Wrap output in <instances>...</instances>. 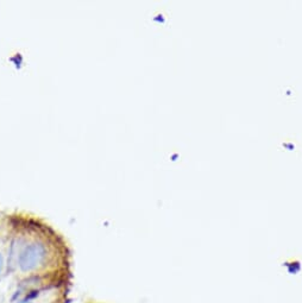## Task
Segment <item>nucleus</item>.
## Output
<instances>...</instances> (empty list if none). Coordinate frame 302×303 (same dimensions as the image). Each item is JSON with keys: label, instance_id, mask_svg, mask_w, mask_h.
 Returning <instances> with one entry per match:
<instances>
[{"label": "nucleus", "instance_id": "1", "mask_svg": "<svg viewBox=\"0 0 302 303\" xmlns=\"http://www.w3.org/2000/svg\"><path fill=\"white\" fill-rule=\"evenodd\" d=\"M51 247L46 239L16 238L11 241L7 263L22 275H35L47 268L52 257Z\"/></svg>", "mask_w": 302, "mask_h": 303}, {"label": "nucleus", "instance_id": "2", "mask_svg": "<svg viewBox=\"0 0 302 303\" xmlns=\"http://www.w3.org/2000/svg\"><path fill=\"white\" fill-rule=\"evenodd\" d=\"M42 294H43V290L41 288H34L25 292L23 296H20L13 303H38Z\"/></svg>", "mask_w": 302, "mask_h": 303}, {"label": "nucleus", "instance_id": "3", "mask_svg": "<svg viewBox=\"0 0 302 303\" xmlns=\"http://www.w3.org/2000/svg\"><path fill=\"white\" fill-rule=\"evenodd\" d=\"M5 268H6V258H5V255L0 251V276L4 273Z\"/></svg>", "mask_w": 302, "mask_h": 303}]
</instances>
